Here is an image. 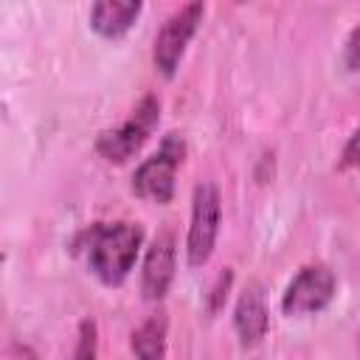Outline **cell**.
<instances>
[{"instance_id":"2","label":"cell","mask_w":360,"mask_h":360,"mask_svg":"<svg viewBox=\"0 0 360 360\" xmlns=\"http://www.w3.org/2000/svg\"><path fill=\"white\" fill-rule=\"evenodd\" d=\"M158 124H160V98L152 96V93H146L129 110V115L118 127L101 129L96 135L93 149H96V155L101 160L121 166V163L132 160L143 149V143L152 138V132L158 129Z\"/></svg>"},{"instance_id":"11","label":"cell","mask_w":360,"mask_h":360,"mask_svg":"<svg viewBox=\"0 0 360 360\" xmlns=\"http://www.w3.org/2000/svg\"><path fill=\"white\" fill-rule=\"evenodd\" d=\"M73 360H98V323L93 318L79 321Z\"/></svg>"},{"instance_id":"4","label":"cell","mask_w":360,"mask_h":360,"mask_svg":"<svg viewBox=\"0 0 360 360\" xmlns=\"http://www.w3.org/2000/svg\"><path fill=\"white\" fill-rule=\"evenodd\" d=\"M222 225V197L217 183L202 180L194 186L191 194V219H188V233H186V262L188 267H202L219 236Z\"/></svg>"},{"instance_id":"3","label":"cell","mask_w":360,"mask_h":360,"mask_svg":"<svg viewBox=\"0 0 360 360\" xmlns=\"http://www.w3.org/2000/svg\"><path fill=\"white\" fill-rule=\"evenodd\" d=\"M186 160V138L180 132H166L158 149L143 158L132 172V191L135 197L166 205L174 200V174Z\"/></svg>"},{"instance_id":"1","label":"cell","mask_w":360,"mask_h":360,"mask_svg":"<svg viewBox=\"0 0 360 360\" xmlns=\"http://www.w3.org/2000/svg\"><path fill=\"white\" fill-rule=\"evenodd\" d=\"M143 225L129 219H112L84 225L73 236L70 248L104 287H121L143 250Z\"/></svg>"},{"instance_id":"14","label":"cell","mask_w":360,"mask_h":360,"mask_svg":"<svg viewBox=\"0 0 360 360\" xmlns=\"http://www.w3.org/2000/svg\"><path fill=\"white\" fill-rule=\"evenodd\" d=\"M343 65L346 70H360V25H354L343 42Z\"/></svg>"},{"instance_id":"7","label":"cell","mask_w":360,"mask_h":360,"mask_svg":"<svg viewBox=\"0 0 360 360\" xmlns=\"http://www.w3.org/2000/svg\"><path fill=\"white\" fill-rule=\"evenodd\" d=\"M177 273V239L172 231H160L141 262V295L143 301H163Z\"/></svg>"},{"instance_id":"12","label":"cell","mask_w":360,"mask_h":360,"mask_svg":"<svg viewBox=\"0 0 360 360\" xmlns=\"http://www.w3.org/2000/svg\"><path fill=\"white\" fill-rule=\"evenodd\" d=\"M231 287H233V270L225 267V270L214 278V284H211V290H208V295H205V307H208V312H219V309L225 307Z\"/></svg>"},{"instance_id":"5","label":"cell","mask_w":360,"mask_h":360,"mask_svg":"<svg viewBox=\"0 0 360 360\" xmlns=\"http://www.w3.org/2000/svg\"><path fill=\"white\" fill-rule=\"evenodd\" d=\"M202 17H205V3L194 0V3L174 8L158 28L155 45H152V62L163 79H174V73L186 56V48L191 42V37L197 34Z\"/></svg>"},{"instance_id":"8","label":"cell","mask_w":360,"mask_h":360,"mask_svg":"<svg viewBox=\"0 0 360 360\" xmlns=\"http://www.w3.org/2000/svg\"><path fill=\"white\" fill-rule=\"evenodd\" d=\"M267 329H270V309L264 292L256 281H250L233 304V332L239 338V346L242 349L259 346L267 338Z\"/></svg>"},{"instance_id":"9","label":"cell","mask_w":360,"mask_h":360,"mask_svg":"<svg viewBox=\"0 0 360 360\" xmlns=\"http://www.w3.org/2000/svg\"><path fill=\"white\" fill-rule=\"evenodd\" d=\"M141 0H98L90 6V28L104 39H121L141 17Z\"/></svg>"},{"instance_id":"13","label":"cell","mask_w":360,"mask_h":360,"mask_svg":"<svg viewBox=\"0 0 360 360\" xmlns=\"http://www.w3.org/2000/svg\"><path fill=\"white\" fill-rule=\"evenodd\" d=\"M338 166L346 172V169H360V124L352 129V135L346 138L343 149H340V158H338Z\"/></svg>"},{"instance_id":"6","label":"cell","mask_w":360,"mask_h":360,"mask_svg":"<svg viewBox=\"0 0 360 360\" xmlns=\"http://www.w3.org/2000/svg\"><path fill=\"white\" fill-rule=\"evenodd\" d=\"M335 292H338V276L329 264L323 262L304 264L281 292V312L290 318L318 315L335 301Z\"/></svg>"},{"instance_id":"10","label":"cell","mask_w":360,"mask_h":360,"mask_svg":"<svg viewBox=\"0 0 360 360\" xmlns=\"http://www.w3.org/2000/svg\"><path fill=\"white\" fill-rule=\"evenodd\" d=\"M169 349V318L163 312L141 321L129 335V352L135 360H166Z\"/></svg>"}]
</instances>
